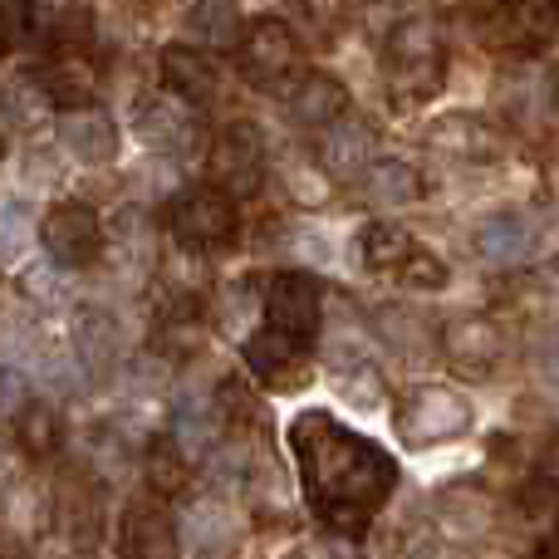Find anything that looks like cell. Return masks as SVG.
<instances>
[{
	"label": "cell",
	"mask_w": 559,
	"mask_h": 559,
	"mask_svg": "<svg viewBox=\"0 0 559 559\" xmlns=\"http://www.w3.org/2000/svg\"><path fill=\"white\" fill-rule=\"evenodd\" d=\"M555 236H559V226H555Z\"/></svg>",
	"instance_id": "cell-42"
},
{
	"label": "cell",
	"mask_w": 559,
	"mask_h": 559,
	"mask_svg": "<svg viewBox=\"0 0 559 559\" xmlns=\"http://www.w3.org/2000/svg\"><path fill=\"white\" fill-rule=\"evenodd\" d=\"M550 5H555V10H559V0H550Z\"/></svg>",
	"instance_id": "cell-41"
},
{
	"label": "cell",
	"mask_w": 559,
	"mask_h": 559,
	"mask_svg": "<svg viewBox=\"0 0 559 559\" xmlns=\"http://www.w3.org/2000/svg\"><path fill=\"white\" fill-rule=\"evenodd\" d=\"M25 25L45 45H84L94 35V5L88 0H25Z\"/></svg>",
	"instance_id": "cell-12"
},
{
	"label": "cell",
	"mask_w": 559,
	"mask_h": 559,
	"mask_svg": "<svg viewBox=\"0 0 559 559\" xmlns=\"http://www.w3.org/2000/svg\"><path fill=\"white\" fill-rule=\"evenodd\" d=\"M506 354V334L491 324V319L472 314V319H456L447 329V364L456 368L462 378H491L496 364Z\"/></svg>",
	"instance_id": "cell-11"
},
{
	"label": "cell",
	"mask_w": 559,
	"mask_h": 559,
	"mask_svg": "<svg viewBox=\"0 0 559 559\" xmlns=\"http://www.w3.org/2000/svg\"><path fill=\"white\" fill-rule=\"evenodd\" d=\"M39 88L49 94V104H59L64 114H74V108H94L98 74L84 55H59L39 69Z\"/></svg>",
	"instance_id": "cell-16"
},
{
	"label": "cell",
	"mask_w": 559,
	"mask_h": 559,
	"mask_svg": "<svg viewBox=\"0 0 559 559\" xmlns=\"http://www.w3.org/2000/svg\"><path fill=\"white\" fill-rule=\"evenodd\" d=\"M39 241H45L49 261H55L59 271H79V265H88L98 255L104 231H98V216L88 212V206L59 202V206H49L45 226H39Z\"/></svg>",
	"instance_id": "cell-6"
},
{
	"label": "cell",
	"mask_w": 559,
	"mask_h": 559,
	"mask_svg": "<svg viewBox=\"0 0 559 559\" xmlns=\"http://www.w3.org/2000/svg\"><path fill=\"white\" fill-rule=\"evenodd\" d=\"M403 280L407 285H417V289H437L447 280V265L437 261V255H427V251H413V261L403 265Z\"/></svg>",
	"instance_id": "cell-32"
},
{
	"label": "cell",
	"mask_w": 559,
	"mask_h": 559,
	"mask_svg": "<svg viewBox=\"0 0 559 559\" xmlns=\"http://www.w3.org/2000/svg\"><path fill=\"white\" fill-rule=\"evenodd\" d=\"M0 153H5V128H0Z\"/></svg>",
	"instance_id": "cell-39"
},
{
	"label": "cell",
	"mask_w": 559,
	"mask_h": 559,
	"mask_svg": "<svg viewBox=\"0 0 559 559\" xmlns=\"http://www.w3.org/2000/svg\"><path fill=\"white\" fill-rule=\"evenodd\" d=\"M265 329L285 334L289 344L309 348V338L319 334V285L299 271H285L265 289Z\"/></svg>",
	"instance_id": "cell-4"
},
{
	"label": "cell",
	"mask_w": 559,
	"mask_h": 559,
	"mask_svg": "<svg viewBox=\"0 0 559 559\" xmlns=\"http://www.w3.org/2000/svg\"><path fill=\"white\" fill-rule=\"evenodd\" d=\"M368 197H373L378 206H407L423 197V177H417V167L388 157V163L368 167Z\"/></svg>",
	"instance_id": "cell-26"
},
{
	"label": "cell",
	"mask_w": 559,
	"mask_h": 559,
	"mask_svg": "<svg viewBox=\"0 0 559 559\" xmlns=\"http://www.w3.org/2000/svg\"><path fill=\"white\" fill-rule=\"evenodd\" d=\"M378 338L388 348H397L403 358H423L432 348V324L407 305H388V309H378Z\"/></svg>",
	"instance_id": "cell-23"
},
{
	"label": "cell",
	"mask_w": 559,
	"mask_h": 559,
	"mask_svg": "<svg viewBox=\"0 0 559 559\" xmlns=\"http://www.w3.org/2000/svg\"><path fill=\"white\" fill-rule=\"evenodd\" d=\"M173 231L187 246H216L236 231V202L222 187H192L173 202Z\"/></svg>",
	"instance_id": "cell-9"
},
{
	"label": "cell",
	"mask_w": 559,
	"mask_h": 559,
	"mask_svg": "<svg viewBox=\"0 0 559 559\" xmlns=\"http://www.w3.org/2000/svg\"><path fill=\"white\" fill-rule=\"evenodd\" d=\"M319 157H324V167L334 177L368 173V167H373V128H368V123H338L334 133L324 138Z\"/></svg>",
	"instance_id": "cell-19"
},
{
	"label": "cell",
	"mask_w": 559,
	"mask_h": 559,
	"mask_svg": "<svg viewBox=\"0 0 559 559\" xmlns=\"http://www.w3.org/2000/svg\"><path fill=\"white\" fill-rule=\"evenodd\" d=\"M143 476L153 486V496H177L187 486V452L177 447V437H157L143 456Z\"/></svg>",
	"instance_id": "cell-28"
},
{
	"label": "cell",
	"mask_w": 559,
	"mask_h": 559,
	"mask_svg": "<svg viewBox=\"0 0 559 559\" xmlns=\"http://www.w3.org/2000/svg\"><path fill=\"white\" fill-rule=\"evenodd\" d=\"M358 251H364L368 271H403V265L413 261V241H407V231H397V226H383V222L368 226L364 241H358Z\"/></svg>",
	"instance_id": "cell-30"
},
{
	"label": "cell",
	"mask_w": 559,
	"mask_h": 559,
	"mask_svg": "<svg viewBox=\"0 0 559 559\" xmlns=\"http://www.w3.org/2000/svg\"><path fill=\"white\" fill-rule=\"evenodd\" d=\"M20 559H59V555H55V550H25Z\"/></svg>",
	"instance_id": "cell-37"
},
{
	"label": "cell",
	"mask_w": 559,
	"mask_h": 559,
	"mask_svg": "<svg viewBox=\"0 0 559 559\" xmlns=\"http://www.w3.org/2000/svg\"><path fill=\"white\" fill-rule=\"evenodd\" d=\"M74 354L94 378L114 373L118 354H123V329H118V319L108 314V309L84 305L74 314Z\"/></svg>",
	"instance_id": "cell-13"
},
{
	"label": "cell",
	"mask_w": 559,
	"mask_h": 559,
	"mask_svg": "<svg viewBox=\"0 0 559 559\" xmlns=\"http://www.w3.org/2000/svg\"><path fill=\"white\" fill-rule=\"evenodd\" d=\"M222 432V417H216V403L206 393H187L182 407H177V447L187 456H202L206 447Z\"/></svg>",
	"instance_id": "cell-25"
},
{
	"label": "cell",
	"mask_w": 559,
	"mask_h": 559,
	"mask_svg": "<svg viewBox=\"0 0 559 559\" xmlns=\"http://www.w3.org/2000/svg\"><path fill=\"white\" fill-rule=\"evenodd\" d=\"M265 167V138L255 123H231L212 147V177L222 182L226 197H246L261 187Z\"/></svg>",
	"instance_id": "cell-8"
},
{
	"label": "cell",
	"mask_w": 559,
	"mask_h": 559,
	"mask_svg": "<svg viewBox=\"0 0 559 559\" xmlns=\"http://www.w3.org/2000/svg\"><path fill=\"white\" fill-rule=\"evenodd\" d=\"M540 466H545V481L559 486V432L550 437V447H545V462H540Z\"/></svg>",
	"instance_id": "cell-36"
},
{
	"label": "cell",
	"mask_w": 559,
	"mask_h": 559,
	"mask_svg": "<svg viewBox=\"0 0 559 559\" xmlns=\"http://www.w3.org/2000/svg\"><path fill=\"white\" fill-rule=\"evenodd\" d=\"M531 222H525L521 212H496V216H486L481 226H476V236H472V246H476V255H481L486 265H515V261H525L531 255Z\"/></svg>",
	"instance_id": "cell-17"
},
{
	"label": "cell",
	"mask_w": 559,
	"mask_h": 559,
	"mask_svg": "<svg viewBox=\"0 0 559 559\" xmlns=\"http://www.w3.org/2000/svg\"><path fill=\"white\" fill-rule=\"evenodd\" d=\"M432 143L456 157H496V133L476 114H447L432 123Z\"/></svg>",
	"instance_id": "cell-20"
},
{
	"label": "cell",
	"mask_w": 559,
	"mask_h": 559,
	"mask_svg": "<svg viewBox=\"0 0 559 559\" xmlns=\"http://www.w3.org/2000/svg\"><path fill=\"white\" fill-rule=\"evenodd\" d=\"M397 427L413 447H432V442H452L472 427V403L456 397L452 388H417L403 397L397 407Z\"/></svg>",
	"instance_id": "cell-3"
},
{
	"label": "cell",
	"mask_w": 559,
	"mask_h": 559,
	"mask_svg": "<svg viewBox=\"0 0 559 559\" xmlns=\"http://www.w3.org/2000/svg\"><path fill=\"white\" fill-rule=\"evenodd\" d=\"M535 373H540V383L559 393V338H545L540 348H535Z\"/></svg>",
	"instance_id": "cell-35"
},
{
	"label": "cell",
	"mask_w": 559,
	"mask_h": 559,
	"mask_svg": "<svg viewBox=\"0 0 559 559\" xmlns=\"http://www.w3.org/2000/svg\"><path fill=\"white\" fill-rule=\"evenodd\" d=\"M555 98H559V74H555Z\"/></svg>",
	"instance_id": "cell-40"
},
{
	"label": "cell",
	"mask_w": 559,
	"mask_h": 559,
	"mask_svg": "<svg viewBox=\"0 0 559 559\" xmlns=\"http://www.w3.org/2000/svg\"><path fill=\"white\" fill-rule=\"evenodd\" d=\"M29 241V216L25 206L15 202V197H0V261H10V255H20Z\"/></svg>",
	"instance_id": "cell-31"
},
{
	"label": "cell",
	"mask_w": 559,
	"mask_h": 559,
	"mask_svg": "<svg viewBox=\"0 0 559 559\" xmlns=\"http://www.w3.org/2000/svg\"><path fill=\"white\" fill-rule=\"evenodd\" d=\"M20 29H25V0H0V55L15 49Z\"/></svg>",
	"instance_id": "cell-34"
},
{
	"label": "cell",
	"mask_w": 559,
	"mask_h": 559,
	"mask_svg": "<svg viewBox=\"0 0 559 559\" xmlns=\"http://www.w3.org/2000/svg\"><path fill=\"white\" fill-rule=\"evenodd\" d=\"M138 138H143V147H153V153H167V157H192L197 143H202V123H197L192 104H182V98L173 94H153L138 104Z\"/></svg>",
	"instance_id": "cell-5"
},
{
	"label": "cell",
	"mask_w": 559,
	"mask_h": 559,
	"mask_svg": "<svg viewBox=\"0 0 559 559\" xmlns=\"http://www.w3.org/2000/svg\"><path fill=\"white\" fill-rule=\"evenodd\" d=\"M59 143L64 153H74L79 163H108L118 153V128L104 108H74V114L59 118Z\"/></svg>",
	"instance_id": "cell-14"
},
{
	"label": "cell",
	"mask_w": 559,
	"mask_h": 559,
	"mask_svg": "<svg viewBox=\"0 0 559 559\" xmlns=\"http://www.w3.org/2000/svg\"><path fill=\"white\" fill-rule=\"evenodd\" d=\"M305 354L299 344H289L285 334H275V329H261V334L246 344V364H251V373L261 378V383H280V378L289 373V364Z\"/></svg>",
	"instance_id": "cell-29"
},
{
	"label": "cell",
	"mask_w": 559,
	"mask_h": 559,
	"mask_svg": "<svg viewBox=\"0 0 559 559\" xmlns=\"http://www.w3.org/2000/svg\"><path fill=\"white\" fill-rule=\"evenodd\" d=\"M59 525H64V535H74V540H88V535H94L98 496L84 476H64V481H59Z\"/></svg>",
	"instance_id": "cell-27"
},
{
	"label": "cell",
	"mask_w": 559,
	"mask_h": 559,
	"mask_svg": "<svg viewBox=\"0 0 559 559\" xmlns=\"http://www.w3.org/2000/svg\"><path fill=\"white\" fill-rule=\"evenodd\" d=\"M289 447L299 462V486L319 521L338 535H364V525L397 486L393 456L364 432L329 417L324 407H309L289 423Z\"/></svg>",
	"instance_id": "cell-1"
},
{
	"label": "cell",
	"mask_w": 559,
	"mask_h": 559,
	"mask_svg": "<svg viewBox=\"0 0 559 559\" xmlns=\"http://www.w3.org/2000/svg\"><path fill=\"white\" fill-rule=\"evenodd\" d=\"M388 79L403 98H423L442 84V35L432 20H397L388 35Z\"/></svg>",
	"instance_id": "cell-2"
},
{
	"label": "cell",
	"mask_w": 559,
	"mask_h": 559,
	"mask_svg": "<svg viewBox=\"0 0 559 559\" xmlns=\"http://www.w3.org/2000/svg\"><path fill=\"white\" fill-rule=\"evenodd\" d=\"M163 79H167V94L182 98V104H212L216 88H222V74H216L212 59L182 45L163 49Z\"/></svg>",
	"instance_id": "cell-15"
},
{
	"label": "cell",
	"mask_w": 559,
	"mask_h": 559,
	"mask_svg": "<svg viewBox=\"0 0 559 559\" xmlns=\"http://www.w3.org/2000/svg\"><path fill=\"white\" fill-rule=\"evenodd\" d=\"M29 407V393H25V378L15 368H0V417H20Z\"/></svg>",
	"instance_id": "cell-33"
},
{
	"label": "cell",
	"mask_w": 559,
	"mask_h": 559,
	"mask_svg": "<svg viewBox=\"0 0 559 559\" xmlns=\"http://www.w3.org/2000/svg\"><path fill=\"white\" fill-rule=\"evenodd\" d=\"M192 35L212 49H231L241 39V0H197L187 15Z\"/></svg>",
	"instance_id": "cell-24"
},
{
	"label": "cell",
	"mask_w": 559,
	"mask_h": 559,
	"mask_svg": "<svg viewBox=\"0 0 559 559\" xmlns=\"http://www.w3.org/2000/svg\"><path fill=\"white\" fill-rule=\"evenodd\" d=\"M295 64H299V45H295V29H289L285 20L265 15V20H255V25L246 29L241 69H246L251 84L271 88V84H280V79L295 74Z\"/></svg>",
	"instance_id": "cell-7"
},
{
	"label": "cell",
	"mask_w": 559,
	"mask_h": 559,
	"mask_svg": "<svg viewBox=\"0 0 559 559\" xmlns=\"http://www.w3.org/2000/svg\"><path fill=\"white\" fill-rule=\"evenodd\" d=\"M334 383H338V393H344L348 403H358V407H373L378 397H383V378H378L373 358H368L364 348H354V344L334 348Z\"/></svg>",
	"instance_id": "cell-21"
},
{
	"label": "cell",
	"mask_w": 559,
	"mask_h": 559,
	"mask_svg": "<svg viewBox=\"0 0 559 559\" xmlns=\"http://www.w3.org/2000/svg\"><path fill=\"white\" fill-rule=\"evenodd\" d=\"M15 442L29 462H49V456L64 447V423L49 403H29L25 413L15 417Z\"/></svg>",
	"instance_id": "cell-22"
},
{
	"label": "cell",
	"mask_w": 559,
	"mask_h": 559,
	"mask_svg": "<svg viewBox=\"0 0 559 559\" xmlns=\"http://www.w3.org/2000/svg\"><path fill=\"white\" fill-rule=\"evenodd\" d=\"M0 462H5V432H0Z\"/></svg>",
	"instance_id": "cell-38"
},
{
	"label": "cell",
	"mask_w": 559,
	"mask_h": 559,
	"mask_svg": "<svg viewBox=\"0 0 559 559\" xmlns=\"http://www.w3.org/2000/svg\"><path fill=\"white\" fill-rule=\"evenodd\" d=\"M123 559H182V535H177V521L157 496H143V501L128 506L123 515Z\"/></svg>",
	"instance_id": "cell-10"
},
{
	"label": "cell",
	"mask_w": 559,
	"mask_h": 559,
	"mask_svg": "<svg viewBox=\"0 0 559 559\" xmlns=\"http://www.w3.org/2000/svg\"><path fill=\"white\" fill-rule=\"evenodd\" d=\"M344 104H348V94H344V84H338L334 74H309V79H299L295 98H289V108H295V118H299L305 128H329V123H338V118H344Z\"/></svg>",
	"instance_id": "cell-18"
}]
</instances>
